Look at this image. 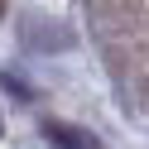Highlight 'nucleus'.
<instances>
[{
	"instance_id": "f257e3e1",
	"label": "nucleus",
	"mask_w": 149,
	"mask_h": 149,
	"mask_svg": "<svg viewBox=\"0 0 149 149\" xmlns=\"http://www.w3.org/2000/svg\"><path fill=\"white\" fill-rule=\"evenodd\" d=\"M0 15H5V5H0Z\"/></svg>"
}]
</instances>
